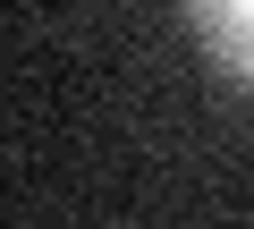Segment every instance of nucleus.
<instances>
[{"label":"nucleus","mask_w":254,"mask_h":229,"mask_svg":"<svg viewBox=\"0 0 254 229\" xmlns=\"http://www.w3.org/2000/svg\"><path fill=\"white\" fill-rule=\"evenodd\" d=\"M187 26L212 51V68L237 93H254V0H187Z\"/></svg>","instance_id":"f257e3e1"}]
</instances>
